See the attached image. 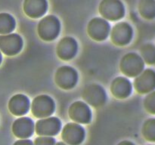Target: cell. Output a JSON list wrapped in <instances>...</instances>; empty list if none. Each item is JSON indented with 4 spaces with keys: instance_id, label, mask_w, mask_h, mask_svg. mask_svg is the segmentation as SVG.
I'll return each mask as SVG.
<instances>
[{
    "instance_id": "9a60e30c",
    "label": "cell",
    "mask_w": 155,
    "mask_h": 145,
    "mask_svg": "<svg viewBox=\"0 0 155 145\" xmlns=\"http://www.w3.org/2000/svg\"><path fill=\"white\" fill-rule=\"evenodd\" d=\"M133 84L129 79L124 76H118L112 81L110 92L117 99H126L133 92Z\"/></svg>"
},
{
    "instance_id": "2e32d148",
    "label": "cell",
    "mask_w": 155,
    "mask_h": 145,
    "mask_svg": "<svg viewBox=\"0 0 155 145\" xmlns=\"http://www.w3.org/2000/svg\"><path fill=\"white\" fill-rule=\"evenodd\" d=\"M34 131V122L29 117H21L16 119L12 125V132L20 139L31 137Z\"/></svg>"
},
{
    "instance_id": "277c9868",
    "label": "cell",
    "mask_w": 155,
    "mask_h": 145,
    "mask_svg": "<svg viewBox=\"0 0 155 145\" xmlns=\"http://www.w3.org/2000/svg\"><path fill=\"white\" fill-rule=\"evenodd\" d=\"M54 100L46 95H38L33 100L30 106L32 114L38 119L48 117L54 113Z\"/></svg>"
},
{
    "instance_id": "30bf717a",
    "label": "cell",
    "mask_w": 155,
    "mask_h": 145,
    "mask_svg": "<svg viewBox=\"0 0 155 145\" xmlns=\"http://www.w3.org/2000/svg\"><path fill=\"white\" fill-rule=\"evenodd\" d=\"M23 39L17 33L0 35V51L7 56H15L23 48Z\"/></svg>"
},
{
    "instance_id": "9c48e42d",
    "label": "cell",
    "mask_w": 155,
    "mask_h": 145,
    "mask_svg": "<svg viewBox=\"0 0 155 145\" xmlns=\"http://www.w3.org/2000/svg\"><path fill=\"white\" fill-rule=\"evenodd\" d=\"M110 32V26L104 18H94L89 22L87 33L89 37L96 42L105 40Z\"/></svg>"
},
{
    "instance_id": "d6986e66",
    "label": "cell",
    "mask_w": 155,
    "mask_h": 145,
    "mask_svg": "<svg viewBox=\"0 0 155 145\" xmlns=\"http://www.w3.org/2000/svg\"><path fill=\"white\" fill-rule=\"evenodd\" d=\"M137 9L141 18L145 21L155 20V0H139Z\"/></svg>"
},
{
    "instance_id": "ffe728a7",
    "label": "cell",
    "mask_w": 155,
    "mask_h": 145,
    "mask_svg": "<svg viewBox=\"0 0 155 145\" xmlns=\"http://www.w3.org/2000/svg\"><path fill=\"white\" fill-rule=\"evenodd\" d=\"M139 55L143 60L145 65L155 66V45L151 42L143 44L139 48Z\"/></svg>"
},
{
    "instance_id": "603a6c76",
    "label": "cell",
    "mask_w": 155,
    "mask_h": 145,
    "mask_svg": "<svg viewBox=\"0 0 155 145\" xmlns=\"http://www.w3.org/2000/svg\"><path fill=\"white\" fill-rule=\"evenodd\" d=\"M142 105L147 113L155 116V90L145 95L142 101Z\"/></svg>"
},
{
    "instance_id": "5b68a950",
    "label": "cell",
    "mask_w": 155,
    "mask_h": 145,
    "mask_svg": "<svg viewBox=\"0 0 155 145\" xmlns=\"http://www.w3.org/2000/svg\"><path fill=\"white\" fill-rule=\"evenodd\" d=\"M135 91L141 95H145L155 90V69L145 68L134 78L133 84Z\"/></svg>"
},
{
    "instance_id": "f546056e",
    "label": "cell",
    "mask_w": 155,
    "mask_h": 145,
    "mask_svg": "<svg viewBox=\"0 0 155 145\" xmlns=\"http://www.w3.org/2000/svg\"><path fill=\"white\" fill-rule=\"evenodd\" d=\"M154 45H155V40H154Z\"/></svg>"
},
{
    "instance_id": "44dd1931",
    "label": "cell",
    "mask_w": 155,
    "mask_h": 145,
    "mask_svg": "<svg viewBox=\"0 0 155 145\" xmlns=\"http://www.w3.org/2000/svg\"><path fill=\"white\" fill-rule=\"evenodd\" d=\"M141 133L146 141L151 143H155V117H150L144 121Z\"/></svg>"
},
{
    "instance_id": "ba28073f",
    "label": "cell",
    "mask_w": 155,
    "mask_h": 145,
    "mask_svg": "<svg viewBox=\"0 0 155 145\" xmlns=\"http://www.w3.org/2000/svg\"><path fill=\"white\" fill-rule=\"evenodd\" d=\"M56 85L64 90L72 89L78 82V73L75 69L69 66H60L54 75Z\"/></svg>"
},
{
    "instance_id": "d4e9b609",
    "label": "cell",
    "mask_w": 155,
    "mask_h": 145,
    "mask_svg": "<svg viewBox=\"0 0 155 145\" xmlns=\"http://www.w3.org/2000/svg\"><path fill=\"white\" fill-rule=\"evenodd\" d=\"M13 145H33V142L28 139H21L14 143Z\"/></svg>"
},
{
    "instance_id": "4316f807",
    "label": "cell",
    "mask_w": 155,
    "mask_h": 145,
    "mask_svg": "<svg viewBox=\"0 0 155 145\" xmlns=\"http://www.w3.org/2000/svg\"><path fill=\"white\" fill-rule=\"evenodd\" d=\"M54 145H68V144L65 143H63V142H58V143H57L56 144H54Z\"/></svg>"
},
{
    "instance_id": "7c38bea8",
    "label": "cell",
    "mask_w": 155,
    "mask_h": 145,
    "mask_svg": "<svg viewBox=\"0 0 155 145\" xmlns=\"http://www.w3.org/2000/svg\"><path fill=\"white\" fill-rule=\"evenodd\" d=\"M85 137V131L78 123L69 122L61 131V138L68 145H80Z\"/></svg>"
},
{
    "instance_id": "3957f363",
    "label": "cell",
    "mask_w": 155,
    "mask_h": 145,
    "mask_svg": "<svg viewBox=\"0 0 155 145\" xmlns=\"http://www.w3.org/2000/svg\"><path fill=\"white\" fill-rule=\"evenodd\" d=\"M98 11L106 21H119L125 15V8L120 0H102L99 4Z\"/></svg>"
},
{
    "instance_id": "ac0fdd59",
    "label": "cell",
    "mask_w": 155,
    "mask_h": 145,
    "mask_svg": "<svg viewBox=\"0 0 155 145\" xmlns=\"http://www.w3.org/2000/svg\"><path fill=\"white\" fill-rule=\"evenodd\" d=\"M30 107V100L26 95L22 94L14 95L9 100L8 110L14 116H21L26 114Z\"/></svg>"
},
{
    "instance_id": "cb8c5ba5",
    "label": "cell",
    "mask_w": 155,
    "mask_h": 145,
    "mask_svg": "<svg viewBox=\"0 0 155 145\" xmlns=\"http://www.w3.org/2000/svg\"><path fill=\"white\" fill-rule=\"evenodd\" d=\"M55 140L51 137L40 136L35 139L34 145H54Z\"/></svg>"
},
{
    "instance_id": "e0dca14e",
    "label": "cell",
    "mask_w": 155,
    "mask_h": 145,
    "mask_svg": "<svg viewBox=\"0 0 155 145\" xmlns=\"http://www.w3.org/2000/svg\"><path fill=\"white\" fill-rule=\"evenodd\" d=\"M48 9L46 0H24L23 10L24 14L32 19H37L43 16Z\"/></svg>"
},
{
    "instance_id": "6da1fadb",
    "label": "cell",
    "mask_w": 155,
    "mask_h": 145,
    "mask_svg": "<svg viewBox=\"0 0 155 145\" xmlns=\"http://www.w3.org/2000/svg\"><path fill=\"white\" fill-rule=\"evenodd\" d=\"M145 68L143 60L136 52L126 54L120 62V69L122 73L129 78H135Z\"/></svg>"
},
{
    "instance_id": "5bb4252c",
    "label": "cell",
    "mask_w": 155,
    "mask_h": 145,
    "mask_svg": "<svg viewBox=\"0 0 155 145\" xmlns=\"http://www.w3.org/2000/svg\"><path fill=\"white\" fill-rule=\"evenodd\" d=\"M78 51V45L74 38L71 36L64 37L59 41L56 47V53L61 60H71L75 57Z\"/></svg>"
},
{
    "instance_id": "83f0119b",
    "label": "cell",
    "mask_w": 155,
    "mask_h": 145,
    "mask_svg": "<svg viewBox=\"0 0 155 145\" xmlns=\"http://www.w3.org/2000/svg\"><path fill=\"white\" fill-rule=\"evenodd\" d=\"M2 53L0 51V64L2 63Z\"/></svg>"
},
{
    "instance_id": "52a82bcc",
    "label": "cell",
    "mask_w": 155,
    "mask_h": 145,
    "mask_svg": "<svg viewBox=\"0 0 155 145\" xmlns=\"http://www.w3.org/2000/svg\"><path fill=\"white\" fill-rule=\"evenodd\" d=\"M110 40L117 46H125L133 40V29L127 22H120L115 24L110 30Z\"/></svg>"
},
{
    "instance_id": "f1b7e54d",
    "label": "cell",
    "mask_w": 155,
    "mask_h": 145,
    "mask_svg": "<svg viewBox=\"0 0 155 145\" xmlns=\"http://www.w3.org/2000/svg\"><path fill=\"white\" fill-rule=\"evenodd\" d=\"M145 145H154V144H152V143H148V144H145Z\"/></svg>"
},
{
    "instance_id": "8992f818",
    "label": "cell",
    "mask_w": 155,
    "mask_h": 145,
    "mask_svg": "<svg viewBox=\"0 0 155 145\" xmlns=\"http://www.w3.org/2000/svg\"><path fill=\"white\" fill-rule=\"evenodd\" d=\"M82 98L85 103L95 108L102 107L107 101L104 89L101 85L95 83L87 85L83 89Z\"/></svg>"
},
{
    "instance_id": "484cf974",
    "label": "cell",
    "mask_w": 155,
    "mask_h": 145,
    "mask_svg": "<svg viewBox=\"0 0 155 145\" xmlns=\"http://www.w3.org/2000/svg\"><path fill=\"white\" fill-rule=\"evenodd\" d=\"M117 145H136L134 143L130 140H123V141L120 142Z\"/></svg>"
},
{
    "instance_id": "8fae6325",
    "label": "cell",
    "mask_w": 155,
    "mask_h": 145,
    "mask_svg": "<svg viewBox=\"0 0 155 145\" xmlns=\"http://www.w3.org/2000/svg\"><path fill=\"white\" fill-rule=\"evenodd\" d=\"M61 128V120L57 117L42 118L36 122L34 130L39 136L52 137L60 131Z\"/></svg>"
},
{
    "instance_id": "7402d4cb",
    "label": "cell",
    "mask_w": 155,
    "mask_h": 145,
    "mask_svg": "<svg viewBox=\"0 0 155 145\" xmlns=\"http://www.w3.org/2000/svg\"><path fill=\"white\" fill-rule=\"evenodd\" d=\"M16 22L13 16L8 13H0V35L11 33L15 29Z\"/></svg>"
},
{
    "instance_id": "7a4b0ae2",
    "label": "cell",
    "mask_w": 155,
    "mask_h": 145,
    "mask_svg": "<svg viewBox=\"0 0 155 145\" xmlns=\"http://www.w3.org/2000/svg\"><path fill=\"white\" fill-rule=\"evenodd\" d=\"M61 31L59 20L54 15H47L41 19L37 26V33L39 38L45 42L54 40Z\"/></svg>"
},
{
    "instance_id": "4fadbf2b",
    "label": "cell",
    "mask_w": 155,
    "mask_h": 145,
    "mask_svg": "<svg viewBox=\"0 0 155 145\" xmlns=\"http://www.w3.org/2000/svg\"><path fill=\"white\" fill-rule=\"evenodd\" d=\"M68 114L71 120L78 124H88L92 119V112L89 105L83 101H75L69 107Z\"/></svg>"
}]
</instances>
